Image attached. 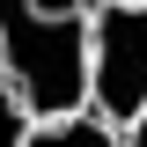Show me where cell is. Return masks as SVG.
<instances>
[{
	"label": "cell",
	"mask_w": 147,
	"mask_h": 147,
	"mask_svg": "<svg viewBox=\"0 0 147 147\" xmlns=\"http://www.w3.org/2000/svg\"><path fill=\"white\" fill-rule=\"evenodd\" d=\"M88 22L96 0H0V81L30 118L88 110Z\"/></svg>",
	"instance_id": "1"
},
{
	"label": "cell",
	"mask_w": 147,
	"mask_h": 147,
	"mask_svg": "<svg viewBox=\"0 0 147 147\" xmlns=\"http://www.w3.org/2000/svg\"><path fill=\"white\" fill-rule=\"evenodd\" d=\"M88 110L125 132L147 110V0H96L88 22Z\"/></svg>",
	"instance_id": "2"
},
{
	"label": "cell",
	"mask_w": 147,
	"mask_h": 147,
	"mask_svg": "<svg viewBox=\"0 0 147 147\" xmlns=\"http://www.w3.org/2000/svg\"><path fill=\"white\" fill-rule=\"evenodd\" d=\"M30 147H125V140H118V125L96 118V110H66V118H37Z\"/></svg>",
	"instance_id": "3"
},
{
	"label": "cell",
	"mask_w": 147,
	"mask_h": 147,
	"mask_svg": "<svg viewBox=\"0 0 147 147\" xmlns=\"http://www.w3.org/2000/svg\"><path fill=\"white\" fill-rule=\"evenodd\" d=\"M30 110H22V96L7 88V81H0V147H30Z\"/></svg>",
	"instance_id": "4"
},
{
	"label": "cell",
	"mask_w": 147,
	"mask_h": 147,
	"mask_svg": "<svg viewBox=\"0 0 147 147\" xmlns=\"http://www.w3.org/2000/svg\"><path fill=\"white\" fill-rule=\"evenodd\" d=\"M118 140H125V147H147V110H140V118H132L125 132H118Z\"/></svg>",
	"instance_id": "5"
}]
</instances>
